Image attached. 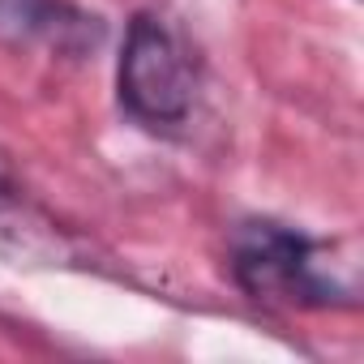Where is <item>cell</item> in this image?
Instances as JSON below:
<instances>
[{
    "instance_id": "6da1fadb",
    "label": "cell",
    "mask_w": 364,
    "mask_h": 364,
    "mask_svg": "<svg viewBox=\"0 0 364 364\" xmlns=\"http://www.w3.org/2000/svg\"><path fill=\"white\" fill-rule=\"evenodd\" d=\"M232 274L236 283L266 304H300L326 309L351 300V283H343L330 266V249L291 232L283 223H245L232 240Z\"/></svg>"
},
{
    "instance_id": "7a4b0ae2",
    "label": "cell",
    "mask_w": 364,
    "mask_h": 364,
    "mask_svg": "<svg viewBox=\"0 0 364 364\" xmlns=\"http://www.w3.org/2000/svg\"><path fill=\"white\" fill-rule=\"evenodd\" d=\"M116 90L124 112L146 129H171L185 124L193 112V65L180 48V39L150 14H137L129 22Z\"/></svg>"
}]
</instances>
